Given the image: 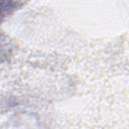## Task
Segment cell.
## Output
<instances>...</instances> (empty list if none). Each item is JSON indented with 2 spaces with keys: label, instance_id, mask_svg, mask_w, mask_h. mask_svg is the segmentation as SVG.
I'll list each match as a JSON object with an SVG mask.
<instances>
[{
  "label": "cell",
  "instance_id": "obj_1",
  "mask_svg": "<svg viewBox=\"0 0 129 129\" xmlns=\"http://www.w3.org/2000/svg\"><path fill=\"white\" fill-rule=\"evenodd\" d=\"M10 0H0V18L6 13L8 7H9Z\"/></svg>",
  "mask_w": 129,
  "mask_h": 129
}]
</instances>
